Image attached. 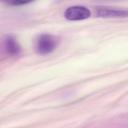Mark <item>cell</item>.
<instances>
[{
	"label": "cell",
	"mask_w": 128,
	"mask_h": 128,
	"mask_svg": "<svg viewBox=\"0 0 128 128\" xmlns=\"http://www.w3.org/2000/svg\"><path fill=\"white\" fill-rule=\"evenodd\" d=\"M58 45L57 37L50 34H42L38 37L36 41V50L39 54H48L51 53Z\"/></svg>",
	"instance_id": "cell-1"
},
{
	"label": "cell",
	"mask_w": 128,
	"mask_h": 128,
	"mask_svg": "<svg viewBox=\"0 0 128 128\" xmlns=\"http://www.w3.org/2000/svg\"><path fill=\"white\" fill-rule=\"evenodd\" d=\"M91 16V11L82 5H74L68 7L64 12V17L70 21H80L88 19Z\"/></svg>",
	"instance_id": "cell-2"
},
{
	"label": "cell",
	"mask_w": 128,
	"mask_h": 128,
	"mask_svg": "<svg viewBox=\"0 0 128 128\" xmlns=\"http://www.w3.org/2000/svg\"><path fill=\"white\" fill-rule=\"evenodd\" d=\"M95 14L101 18H125L127 17V11L125 9H118L109 6H97L95 7Z\"/></svg>",
	"instance_id": "cell-3"
},
{
	"label": "cell",
	"mask_w": 128,
	"mask_h": 128,
	"mask_svg": "<svg viewBox=\"0 0 128 128\" xmlns=\"http://www.w3.org/2000/svg\"><path fill=\"white\" fill-rule=\"evenodd\" d=\"M5 49H6V52L12 56L18 55L21 51V47L18 41L13 36H8L5 39Z\"/></svg>",
	"instance_id": "cell-4"
},
{
	"label": "cell",
	"mask_w": 128,
	"mask_h": 128,
	"mask_svg": "<svg viewBox=\"0 0 128 128\" xmlns=\"http://www.w3.org/2000/svg\"><path fill=\"white\" fill-rule=\"evenodd\" d=\"M11 4L12 5H23V4H26V2H13Z\"/></svg>",
	"instance_id": "cell-5"
}]
</instances>
